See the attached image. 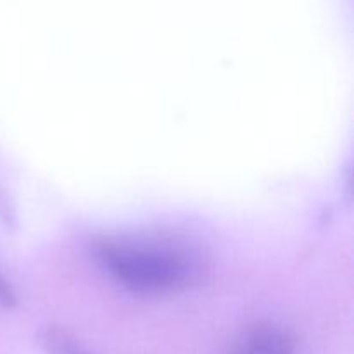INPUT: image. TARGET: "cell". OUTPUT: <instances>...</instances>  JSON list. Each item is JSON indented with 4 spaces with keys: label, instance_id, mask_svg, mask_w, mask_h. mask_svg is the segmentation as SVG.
Here are the masks:
<instances>
[{
    "label": "cell",
    "instance_id": "1",
    "mask_svg": "<svg viewBox=\"0 0 354 354\" xmlns=\"http://www.w3.org/2000/svg\"><path fill=\"white\" fill-rule=\"evenodd\" d=\"M95 254L116 282L137 292L178 290L201 275L196 249L169 235L104 237L97 241Z\"/></svg>",
    "mask_w": 354,
    "mask_h": 354
},
{
    "label": "cell",
    "instance_id": "2",
    "mask_svg": "<svg viewBox=\"0 0 354 354\" xmlns=\"http://www.w3.org/2000/svg\"><path fill=\"white\" fill-rule=\"evenodd\" d=\"M225 354H296V342L282 325L256 322L235 335Z\"/></svg>",
    "mask_w": 354,
    "mask_h": 354
},
{
    "label": "cell",
    "instance_id": "3",
    "mask_svg": "<svg viewBox=\"0 0 354 354\" xmlns=\"http://www.w3.org/2000/svg\"><path fill=\"white\" fill-rule=\"evenodd\" d=\"M40 344L45 354H93L68 328L54 324L41 328Z\"/></svg>",
    "mask_w": 354,
    "mask_h": 354
},
{
    "label": "cell",
    "instance_id": "4",
    "mask_svg": "<svg viewBox=\"0 0 354 354\" xmlns=\"http://www.w3.org/2000/svg\"><path fill=\"white\" fill-rule=\"evenodd\" d=\"M17 304V296L14 287L10 286L9 280L0 273V308L3 310H10Z\"/></svg>",
    "mask_w": 354,
    "mask_h": 354
}]
</instances>
